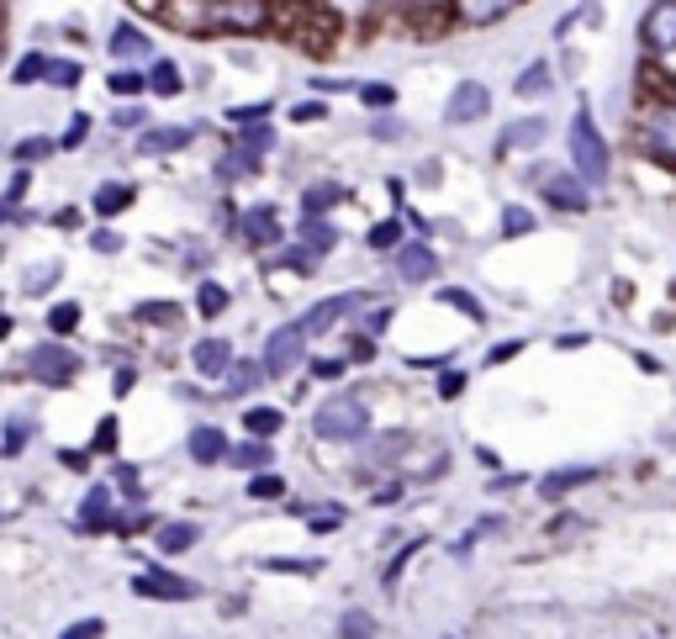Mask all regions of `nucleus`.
<instances>
[{
  "mask_svg": "<svg viewBox=\"0 0 676 639\" xmlns=\"http://www.w3.org/2000/svg\"><path fill=\"white\" fill-rule=\"evenodd\" d=\"M53 148H59L53 138H22V143L11 148V159H16V164H37V159H48Z\"/></svg>",
  "mask_w": 676,
  "mask_h": 639,
  "instance_id": "72a5a7b5",
  "label": "nucleus"
},
{
  "mask_svg": "<svg viewBox=\"0 0 676 639\" xmlns=\"http://www.w3.org/2000/svg\"><path fill=\"white\" fill-rule=\"evenodd\" d=\"M360 101L365 106H391V101H397V90H391V85H360Z\"/></svg>",
  "mask_w": 676,
  "mask_h": 639,
  "instance_id": "de8ad7c7",
  "label": "nucleus"
},
{
  "mask_svg": "<svg viewBox=\"0 0 676 639\" xmlns=\"http://www.w3.org/2000/svg\"><path fill=\"white\" fill-rule=\"evenodd\" d=\"M111 53H117V59H143V53H148V37L138 32V27H117V37H111Z\"/></svg>",
  "mask_w": 676,
  "mask_h": 639,
  "instance_id": "bb28decb",
  "label": "nucleus"
},
{
  "mask_svg": "<svg viewBox=\"0 0 676 639\" xmlns=\"http://www.w3.org/2000/svg\"><path fill=\"white\" fill-rule=\"evenodd\" d=\"M191 138H196L191 127H154V133L138 138V154H143V159H164V154H180Z\"/></svg>",
  "mask_w": 676,
  "mask_h": 639,
  "instance_id": "f3484780",
  "label": "nucleus"
},
{
  "mask_svg": "<svg viewBox=\"0 0 676 639\" xmlns=\"http://www.w3.org/2000/svg\"><path fill=\"white\" fill-rule=\"evenodd\" d=\"M196 539H201L196 523H159V539H154V544H159L164 555H185Z\"/></svg>",
  "mask_w": 676,
  "mask_h": 639,
  "instance_id": "5701e85b",
  "label": "nucleus"
},
{
  "mask_svg": "<svg viewBox=\"0 0 676 639\" xmlns=\"http://www.w3.org/2000/svg\"><path fill=\"white\" fill-rule=\"evenodd\" d=\"M133 6H138V11H154V16H164V11H169V0H133Z\"/></svg>",
  "mask_w": 676,
  "mask_h": 639,
  "instance_id": "774afa93",
  "label": "nucleus"
},
{
  "mask_svg": "<svg viewBox=\"0 0 676 639\" xmlns=\"http://www.w3.org/2000/svg\"><path fill=\"white\" fill-rule=\"evenodd\" d=\"M265 571H286V576H317L323 560H265Z\"/></svg>",
  "mask_w": 676,
  "mask_h": 639,
  "instance_id": "37998d69",
  "label": "nucleus"
},
{
  "mask_svg": "<svg viewBox=\"0 0 676 639\" xmlns=\"http://www.w3.org/2000/svg\"><path fill=\"white\" fill-rule=\"evenodd\" d=\"M571 159H576V175L581 180H592V185H608V143L603 133H597V122H592V111L587 106H576V117H571Z\"/></svg>",
  "mask_w": 676,
  "mask_h": 639,
  "instance_id": "f257e3e1",
  "label": "nucleus"
},
{
  "mask_svg": "<svg viewBox=\"0 0 676 639\" xmlns=\"http://www.w3.org/2000/svg\"><path fill=\"white\" fill-rule=\"evenodd\" d=\"M550 90H555V69L550 64H529V69H523L518 74V80H513V96H523V101H534V96H550Z\"/></svg>",
  "mask_w": 676,
  "mask_h": 639,
  "instance_id": "412c9836",
  "label": "nucleus"
},
{
  "mask_svg": "<svg viewBox=\"0 0 676 639\" xmlns=\"http://www.w3.org/2000/svg\"><path fill=\"white\" fill-rule=\"evenodd\" d=\"M375 507H397L402 502V486L397 481H386V486H375V497H370Z\"/></svg>",
  "mask_w": 676,
  "mask_h": 639,
  "instance_id": "603ef678",
  "label": "nucleus"
},
{
  "mask_svg": "<svg viewBox=\"0 0 676 639\" xmlns=\"http://www.w3.org/2000/svg\"><path fill=\"white\" fill-rule=\"evenodd\" d=\"M280 423H286V418H280L275 407H249V412H243V428H249L254 439H270V434H275Z\"/></svg>",
  "mask_w": 676,
  "mask_h": 639,
  "instance_id": "c85d7f7f",
  "label": "nucleus"
},
{
  "mask_svg": "<svg viewBox=\"0 0 676 639\" xmlns=\"http://www.w3.org/2000/svg\"><path fill=\"white\" fill-rule=\"evenodd\" d=\"M228 460L238 465V471H265V465L275 460V449H270L265 439H254V434H249V444H238V449H228Z\"/></svg>",
  "mask_w": 676,
  "mask_h": 639,
  "instance_id": "b1692460",
  "label": "nucleus"
},
{
  "mask_svg": "<svg viewBox=\"0 0 676 639\" xmlns=\"http://www.w3.org/2000/svg\"><path fill=\"white\" fill-rule=\"evenodd\" d=\"M265 117H270V101H259V106H233V111H228V122H238V127H243V122H265Z\"/></svg>",
  "mask_w": 676,
  "mask_h": 639,
  "instance_id": "49530a36",
  "label": "nucleus"
},
{
  "mask_svg": "<svg viewBox=\"0 0 676 639\" xmlns=\"http://www.w3.org/2000/svg\"><path fill=\"white\" fill-rule=\"evenodd\" d=\"M302 238H307V249H312V254H328V249H333V228H323L317 217H307Z\"/></svg>",
  "mask_w": 676,
  "mask_h": 639,
  "instance_id": "ea45409f",
  "label": "nucleus"
},
{
  "mask_svg": "<svg viewBox=\"0 0 676 639\" xmlns=\"http://www.w3.org/2000/svg\"><path fill=\"white\" fill-rule=\"evenodd\" d=\"M265 375H270V365H265V360H259V365H233V375H228L222 386H228V397H243V391L259 386Z\"/></svg>",
  "mask_w": 676,
  "mask_h": 639,
  "instance_id": "cd10ccee",
  "label": "nucleus"
},
{
  "mask_svg": "<svg viewBox=\"0 0 676 639\" xmlns=\"http://www.w3.org/2000/svg\"><path fill=\"white\" fill-rule=\"evenodd\" d=\"M85 138H90V117H85V111H80V117H74V122H69V133H64V148H80Z\"/></svg>",
  "mask_w": 676,
  "mask_h": 639,
  "instance_id": "09e8293b",
  "label": "nucleus"
},
{
  "mask_svg": "<svg viewBox=\"0 0 676 639\" xmlns=\"http://www.w3.org/2000/svg\"><path fill=\"white\" fill-rule=\"evenodd\" d=\"M133 317H138V323H164V328H175V323H180V307H175V302H138Z\"/></svg>",
  "mask_w": 676,
  "mask_h": 639,
  "instance_id": "7c9ffc66",
  "label": "nucleus"
},
{
  "mask_svg": "<svg viewBox=\"0 0 676 639\" xmlns=\"http://www.w3.org/2000/svg\"><path fill=\"white\" fill-rule=\"evenodd\" d=\"M191 365H196V375H206V381H228L233 349L222 344V338H201V344L191 349Z\"/></svg>",
  "mask_w": 676,
  "mask_h": 639,
  "instance_id": "f8f14e48",
  "label": "nucleus"
},
{
  "mask_svg": "<svg viewBox=\"0 0 676 639\" xmlns=\"http://www.w3.org/2000/svg\"><path fill=\"white\" fill-rule=\"evenodd\" d=\"M645 154L655 164H671L676 169V101L645 111Z\"/></svg>",
  "mask_w": 676,
  "mask_h": 639,
  "instance_id": "39448f33",
  "label": "nucleus"
},
{
  "mask_svg": "<svg viewBox=\"0 0 676 639\" xmlns=\"http://www.w3.org/2000/svg\"><path fill=\"white\" fill-rule=\"evenodd\" d=\"M486 111H492V90H486L481 80H460L455 90H449L444 122H449V127H465V122H481Z\"/></svg>",
  "mask_w": 676,
  "mask_h": 639,
  "instance_id": "0eeeda50",
  "label": "nucleus"
},
{
  "mask_svg": "<svg viewBox=\"0 0 676 639\" xmlns=\"http://www.w3.org/2000/svg\"><path fill=\"white\" fill-rule=\"evenodd\" d=\"M344 370H349L344 360H317V365H312V375H317V381H338Z\"/></svg>",
  "mask_w": 676,
  "mask_h": 639,
  "instance_id": "5fc2aeb1",
  "label": "nucleus"
},
{
  "mask_svg": "<svg viewBox=\"0 0 676 639\" xmlns=\"http://www.w3.org/2000/svg\"><path fill=\"white\" fill-rule=\"evenodd\" d=\"M338 634H354V639H360V634H375V618L360 613V608H349L344 618H338Z\"/></svg>",
  "mask_w": 676,
  "mask_h": 639,
  "instance_id": "a19ab883",
  "label": "nucleus"
},
{
  "mask_svg": "<svg viewBox=\"0 0 676 639\" xmlns=\"http://www.w3.org/2000/svg\"><path fill=\"white\" fill-rule=\"evenodd\" d=\"M397 275L407 280V286H423V280L439 275V254L428 249V243H407L402 259H397Z\"/></svg>",
  "mask_w": 676,
  "mask_h": 639,
  "instance_id": "2eb2a0df",
  "label": "nucleus"
},
{
  "mask_svg": "<svg viewBox=\"0 0 676 639\" xmlns=\"http://www.w3.org/2000/svg\"><path fill=\"white\" fill-rule=\"evenodd\" d=\"M270 143H275V133H270V122H243V143H238V148H243V154H254V159H259V154H265V148H270Z\"/></svg>",
  "mask_w": 676,
  "mask_h": 639,
  "instance_id": "2f4dec72",
  "label": "nucleus"
},
{
  "mask_svg": "<svg viewBox=\"0 0 676 639\" xmlns=\"http://www.w3.org/2000/svg\"><path fill=\"white\" fill-rule=\"evenodd\" d=\"M117 127H143V106H122L117 111Z\"/></svg>",
  "mask_w": 676,
  "mask_h": 639,
  "instance_id": "680f3d73",
  "label": "nucleus"
},
{
  "mask_svg": "<svg viewBox=\"0 0 676 639\" xmlns=\"http://www.w3.org/2000/svg\"><path fill=\"white\" fill-rule=\"evenodd\" d=\"M640 37L650 53H676V0H655L640 22Z\"/></svg>",
  "mask_w": 676,
  "mask_h": 639,
  "instance_id": "1a4fd4ad",
  "label": "nucleus"
},
{
  "mask_svg": "<svg viewBox=\"0 0 676 639\" xmlns=\"http://www.w3.org/2000/svg\"><path fill=\"white\" fill-rule=\"evenodd\" d=\"M333 201H344V191H338L333 180H323V185H307V196H302V212H307V217H323Z\"/></svg>",
  "mask_w": 676,
  "mask_h": 639,
  "instance_id": "a878e982",
  "label": "nucleus"
},
{
  "mask_svg": "<svg viewBox=\"0 0 676 639\" xmlns=\"http://www.w3.org/2000/svg\"><path fill=\"white\" fill-rule=\"evenodd\" d=\"M74 323H80V307H74V302H59V307L48 312V328L53 333H74Z\"/></svg>",
  "mask_w": 676,
  "mask_h": 639,
  "instance_id": "79ce46f5",
  "label": "nucleus"
},
{
  "mask_svg": "<svg viewBox=\"0 0 676 639\" xmlns=\"http://www.w3.org/2000/svg\"><path fill=\"white\" fill-rule=\"evenodd\" d=\"M196 307H201V317H217L222 307H228V291H222L217 280H201V291H196Z\"/></svg>",
  "mask_w": 676,
  "mask_h": 639,
  "instance_id": "f704fd0d",
  "label": "nucleus"
},
{
  "mask_svg": "<svg viewBox=\"0 0 676 639\" xmlns=\"http://www.w3.org/2000/svg\"><path fill=\"white\" fill-rule=\"evenodd\" d=\"M148 90H159V96H180V90H185V80H180V69L175 64H154V69H148Z\"/></svg>",
  "mask_w": 676,
  "mask_h": 639,
  "instance_id": "c756f323",
  "label": "nucleus"
},
{
  "mask_svg": "<svg viewBox=\"0 0 676 639\" xmlns=\"http://www.w3.org/2000/svg\"><path fill=\"white\" fill-rule=\"evenodd\" d=\"M465 391V370H449V375H439V397H460Z\"/></svg>",
  "mask_w": 676,
  "mask_h": 639,
  "instance_id": "3c124183",
  "label": "nucleus"
},
{
  "mask_svg": "<svg viewBox=\"0 0 676 639\" xmlns=\"http://www.w3.org/2000/svg\"><path fill=\"white\" fill-rule=\"evenodd\" d=\"M249 497H259V502H275V497H286V481H280V476H254L249 481Z\"/></svg>",
  "mask_w": 676,
  "mask_h": 639,
  "instance_id": "4c0bfd02",
  "label": "nucleus"
},
{
  "mask_svg": "<svg viewBox=\"0 0 676 639\" xmlns=\"http://www.w3.org/2000/svg\"><path fill=\"white\" fill-rule=\"evenodd\" d=\"M523 0H455V22H465V27H492V22H502L507 11H518Z\"/></svg>",
  "mask_w": 676,
  "mask_h": 639,
  "instance_id": "4468645a",
  "label": "nucleus"
},
{
  "mask_svg": "<svg viewBox=\"0 0 676 639\" xmlns=\"http://www.w3.org/2000/svg\"><path fill=\"white\" fill-rule=\"evenodd\" d=\"M291 117H296V122H323L328 111H323V101H307V106H296Z\"/></svg>",
  "mask_w": 676,
  "mask_h": 639,
  "instance_id": "13d9d810",
  "label": "nucleus"
},
{
  "mask_svg": "<svg viewBox=\"0 0 676 639\" xmlns=\"http://www.w3.org/2000/svg\"><path fill=\"white\" fill-rule=\"evenodd\" d=\"M22 444H27V423H22V418H11V423H6V460L22 455Z\"/></svg>",
  "mask_w": 676,
  "mask_h": 639,
  "instance_id": "a18cd8bd",
  "label": "nucleus"
},
{
  "mask_svg": "<svg viewBox=\"0 0 676 639\" xmlns=\"http://www.w3.org/2000/svg\"><path fill=\"white\" fill-rule=\"evenodd\" d=\"M544 133H550V117H518V122H507L502 127V138H497V154H518V148H534L544 143Z\"/></svg>",
  "mask_w": 676,
  "mask_h": 639,
  "instance_id": "9b49d317",
  "label": "nucleus"
},
{
  "mask_svg": "<svg viewBox=\"0 0 676 639\" xmlns=\"http://www.w3.org/2000/svg\"><path fill=\"white\" fill-rule=\"evenodd\" d=\"M370 133H375V138H397L402 127H397V122H381V117H375V122H370Z\"/></svg>",
  "mask_w": 676,
  "mask_h": 639,
  "instance_id": "338daca9",
  "label": "nucleus"
},
{
  "mask_svg": "<svg viewBox=\"0 0 676 639\" xmlns=\"http://www.w3.org/2000/svg\"><path fill=\"white\" fill-rule=\"evenodd\" d=\"M37 80L69 90V85H80V64L74 59H48V53H27V59L11 69V85H37Z\"/></svg>",
  "mask_w": 676,
  "mask_h": 639,
  "instance_id": "20e7f679",
  "label": "nucleus"
},
{
  "mask_svg": "<svg viewBox=\"0 0 676 639\" xmlns=\"http://www.w3.org/2000/svg\"><path fill=\"white\" fill-rule=\"evenodd\" d=\"M243 238H249L254 249H270V243H280L286 233H280V217L270 206H254V212H243Z\"/></svg>",
  "mask_w": 676,
  "mask_h": 639,
  "instance_id": "a211bd4d",
  "label": "nucleus"
},
{
  "mask_svg": "<svg viewBox=\"0 0 676 639\" xmlns=\"http://www.w3.org/2000/svg\"><path fill=\"white\" fill-rule=\"evenodd\" d=\"M22 196H27V164H22V169H16V175L6 180V206H16Z\"/></svg>",
  "mask_w": 676,
  "mask_h": 639,
  "instance_id": "8fccbe9b",
  "label": "nucleus"
},
{
  "mask_svg": "<svg viewBox=\"0 0 676 639\" xmlns=\"http://www.w3.org/2000/svg\"><path fill=\"white\" fill-rule=\"evenodd\" d=\"M354 307H360V296H328V302H317L307 317H302V323H307V333H328L333 323H338V317H344V312H354Z\"/></svg>",
  "mask_w": 676,
  "mask_h": 639,
  "instance_id": "6ab92c4d",
  "label": "nucleus"
},
{
  "mask_svg": "<svg viewBox=\"0 0 676 639\" xmlns=\"http://www.w3.org/2000/svg\"><path fill=\"white\" fill-rule=\"evenodd\" d=\"M412 555H418V544H407V550H402V555H397V560H391V566H386V587H397V576H402V566H407Z\"/></svg>",
  "mask_w": 676,
  "mask_h": 639,
  "instance_id": "6e6d98bb",
  "label": "nucleus"
},
{
  "mask_svg": "<svg viewBox=\"0 0 676 639\" xmlns=\"http://www.w3.org/2000/svg\"><path fill=\"white\" fill-rule=\"evenodd\" d=\"M201 27H212V32H265L270 27V0H206Z\"/></svg>",
  "mask_w": 676,
  "mask_h": 639,
  "instance_id": "7ed1b4c3",
  "label": "nucleus"
},
{
  "mask_svg": "<svg viewBox=\"0 0 676 639\" xmlns=\"http://www.w3.org/2000/svg\"><path fill=\"white\" fill-rule=\"evenodd\" d=\"M439 302H449V307H460L465 317H471V323H481V302H476V296H465V291H439Z\"/></svg>",
  "mask_w": 676,
  "mask_h": 639,
  "instance_id": "c03bdc74",
  "label": "nucleus"
},
{
  "mask_svg": "<svg viewBox=\"0 0 676 639\" xmlns=\"http://www.w3.org/2000/svg\"><path fill=\"white\" fill-rule=\"evenodd\" d=\"M592 476H597L592 465H566V471H550V476H544L539 492H544V497H566V492H576V486H587Z\"/></svg>",
  "mask_w": 676,
  "mask_h": 639,
  "instance_id": "4be33fe9",
  "label": "nucleus"
},
{
  "mask_svg": "<svg viewBox=\"0 0 676 639\" xmlns=\"http://www.w3.org/2000/svg\"><path fill=\"white\" fill-rule=\"evenodd\" d=\"M74 370H80V354L74 349H64V344H37L32 349V375L37 381L64 386V381H74Z\"/></svg>",
  "mask_w": 676,
  "mask_h": 639,
  "instance_id": "6e6552de",
  "label": "nucleus"
},
{
  "mask_svg": "<svg viewBox=\"0 0 676 639\" xmlns=\"http://www.w3.org/2000/svg\"><path fill=\"white\" fill-rule=\"evenodd\" d=\"M106 624H101V618H80V624H69L64 629V639H80V634H101Z\"/></svg>",
  "mask_w": 676,
  "mask_h": 639,
  "instance_id": "4d7b16f0",
  "label": "nucleus"
},
{
  "mask_svg": "<svg viewBox=\"0 0 676 639\" xmlns=\"http://www.w3.org/2000/svg\"><path fill=\"white\" fill-rule=\"evenodd\" d=\"M90 249H96V254H117V249H122V238L111 233V228H101L96 238H90Z\"/></svg>",
  "mask_w": 676,
  "mask_h": 639,
  "instance_id": "864d4df0",
  "label": "nucleus"
},
{
  "mask_svg": "<svg viewBox=\"0 0 676 639\" xmlns=\"http://www.w3.org/2000/svg\"><path fill=\"white\" fill-rule=\"evenodd\" d=\"M502 233H507V238H523V233H534V217L523 212V206H507V212H502Z\"/></svg>",
  "mask_w": 676,
  "mask_h": 639,
  "instance_id": "58836bf2",
  "label": "nucleus"
},
{
  "mask_svg": "<svg viewBox=\"0 0 676 639\" xmlns=\"http://www.w3.org/2000/svg\"><path fill=\"white\" fill-rule=\"evenodd\" d=\"M302 354H307V323L296 317V323H286V328H275V333H270V344H265V365H270V375H291L296 365H302Z\"/></svg>",
  "mask_w": 676,
  "mask_h": 639,
  "instance_id": "423d86ee",
  "label": "nucleus"
},
{
  "mask_svg": "<svg viewBox=\"0 0 676 639\" xmlns=\"http://www.w3.org/2000/svg\"><path fill=\"white\" fill-rule=\"evenodd\" d=\"M523 344H518V338H513V344H497L492 354H486V365H507V360H513V354H518Z\"/></svg>",
  "mask_w": 676,
  "mask_h": 639,
  "instance_id": "bf43d9fd",
  "label": "nucleus"
},
{
  "mask_svg": "<svg viewBox=\"0 0 676 639\" xmlns=\"http://www.w3.org/2000/svg\"><path fill=\"white\" fill-rule=\"evenodd\" d=\"M90 206H96V217H122L127 206H133V185L106 180V185H96V196H90Z\"/></svg>",
  "mask_w": 676,
  "mask_h": 639,
  "instance_id": "aec40b11",
  "label": "nucleus"
},
{
  "mask_svg": "<svg viewBox=\"0 0 676 639\" xmlns=\"http://www.w3.org/2000/svg\"><path fill=\"white\" fill-rule=\"evenodd\" d=\"M133 592H138V597H154V603H191V597H196V581H185V576H175V571H143V576L133 581Z\"/></svg>",
  "mask_w": 676,
  "mask_h": 639,
  "instance_id": "9d476101",
  "label": "nucleus"
},
{
  "mask_svg": "<svg viewBox=\"0 0 676 639\" xmlns=\"http://www.w3.org/2000/svg\"><path fill=\"white\" fill-rule=\"evenodd\" d=\"M111 386H117V397H127V391L138 386V370H133V365H127V370H117V381H111Z\"/></svg>",
  "mask_w": 676,
  "mask_h": 639,
  "instance_id": "052dcab7",
  "label": "nucleus"
},
{
  "mask_svg": "<svg viewBox=\"0 0 676 639\" xmlns=\"http://www.w3.org/2000/svg\"><path fill=\"white\" fill-rule=\"evenodd\" d=\"M312 428H317V439H328V444H354V439L370 434V412H365L360 397H333L312 412Z\"/></svg>",
  "mask_w": 676,
  "mask_h": 639,
  "instance_id": "f03ea898",
  "label": "nucleus"
},
{
  "mask_svg": "<svg viewBox=\"0 0 676 639\" xmlns=\"http://www.w3.org/2000/svg\"><path fill=\"white\" fill-rule=\"evenodd\" d=\"M338 523H344V513H317V518H312V529L323 534V529H338Z\"/></svg>",
  "mask_w": 676,
  "mask_h": 639,
  "instance_id": "69168bd1",
  "label": "nucleus"
},
{
  "mask_svg": "<svg viewBox=\"0 0 676 639\" xmlns=\"http://www.w3.org/2000/svg\"><path fill=\"white\" fill-rule=\"evenodd\" d=\"M111 444H117V423L106 418V423H101V434H96V449H111Z\"/></svg>",
  "mask_w": 676,
  "mask_h": 639,
  "instance_id": "0e129e2a",
  "label": "nucleus"
},
{
  "mask_svg": "<svg viewBox=\"0 0 676 639\" xmlns=\"http://www.w3.org/2000/svg\"><path fill=\"white\" fill-rule=\"evenodd\" d=\"M365 243H370V249H375V254L397 249V243H402V222H397V217H391V222H375V228H370V238H365Z\"/></svg>",
  "mask_w": 676,
  "mask_h": 639,
  "instance_id": "473e14b6",
  "label": "nucleus"
},
{
  "mask_svg": "<svg viewBox=\"0 0 676 639\" xmlns=\"http://www.w3.org/2000/svg\"><path fill=\"white\" fill-rule=\"evenodd\" d=\"M106 85L117 90V96H138V90H148V74H138V69H117V74H106Z\"/></svg>",
  "mask_w": 676,
  "mask_h": 639,
  "instance_id": "c9c22d12",
  "label": "nucleus"
},
{
  "mask_svg": "<svg viewBox=\"0 0 676 639\" xmlns=\"http://www.w3.org/2000/svg\"><path fill=\"white\" fill-rule=\"evenodd\" d=\"M106 502H111L106 486H96V492L85 497V507H80V529H85V534H96V529H117V523L106 518Z\"/></svg>",
  "mask_w": 676,
  "mask_h": 639,
  "instance_id": "393cba45",
  "label": "nucleus"
},
{
  "mask_svg": "<svg viewBox=\"0 0 676 639\" xmlns=\"http://www.w3.org/2000/svg\"><path fill=\"white\" fill-rule=\"evenodd\" d=\"M48 280H59V259H48V265H37V270H27V280H22V291H27V296H37V291H48Z\"/></svg>",
  "mask_w": 676,
  "mask_h": 639,
  "instance_id": "e433bc0d",
  "label": "nucleus"
},
{
  "mask_svg": "<svg viewBox=\"0 0 676 639\" xmlns=\"http://www.w3.org/2000/svg\"><path fill=\"white\" fill-rule=\"evenodd\" d=\"M185 449H191V460H196V465H217V460H228V439H222V428H217V423L191 428Z\"/></svg>",
  "mask_w": 676,
  "mask_h": 639,
  "instance_id": "dca6fc26",
  "label": "nucleus"
},
{
  "mask_svg": "<svg viewBox=\"0 0 676 639\" xmlns=\"http://www.w3.org/2000/svg\"><path fill=\"white\" fill-rule=\"evenodd\" d=\"M544 201L550 206H560V212H587V180L581 175H550L544 180Z\"/></svg>",
  "mask_w": 676,
  "mask_h": 639,
  "instance_id": "ddd939ff",
  "label": "nucleus"
},
{
  "mask_svg": "<svg viewBox=\"0 0 676 639\" xmlns=\"http://www.w3.org/2000/svg\"><path fill=\"white\" fill-rule=\"evenodd\" d=\"M386 323H391V312H386V307H381V312H370V317H365V333H386Z\"/></svg>",
  "mask_w": 676,
  "mask_h": 639,
  "instance_id": "e2e57ef3",
  "label": "nucleus"
}]
</instances>
